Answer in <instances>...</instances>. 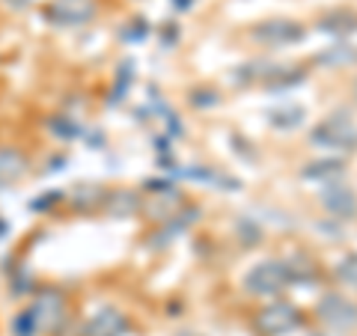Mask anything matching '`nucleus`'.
<instances>
[{
    "label": "nucleus",
    "mask_w": 357,
    "mask_h": 336,
    "mask_svg": "<svg viewBox=\"0 0 357 336\" xmlns=\"http://www.w3.org/2000/svg\"><path fill=\"white\" fill-rule=\"evenodd\" d=\"M96 15V0H54L48 6V18L57 24H84Z\"/></svg>",
    "instance_id": "f257e3e1"
},
{
    "label": "nucleus",
    "mask_w": 357,
    "mask_h": 336,
    "mask_svg": "<svg viewBox=\"0 0 357 336\" xmlns=\"http://www.w3.org/2000/svg\"><path fill=\"white\" fill-rule=\"evenodd\" d=\"M24 173V155L15 149H0V182H15Z\"/></svg>",
    "instance_id": "f03ea898"
},
{
    "label": "nucleus",
    "mask_w": 357,
    "mask_h": 336,
    "mask_svg": "<svg viewBox=\"0 0 357 336\" xmlns=\"http://www.w3.org/2000/svg\"><path fill=\"white\" fill-rule=\"evenodd\" d=\"M173 6H176V9H185V6H188V0H173Z\"/></svg>",
    "instance_id": "7ed1b4c3"
},
{
    "label": "nucleus",
    "mask_w": 357,
    "mask_h": 336,
    "mask_svg": "<svg viewBox=\"0 0 357 336\" xmlns=\"http://www.w3.org/2000/svg\"><path fill=\"white\" fill-rule=\"evenodd\" d=\"M13 3H15V6H27V3H30V0H13Z\"/></svg>",
    "instance_id": "20e7f679"
}]
</instances>
